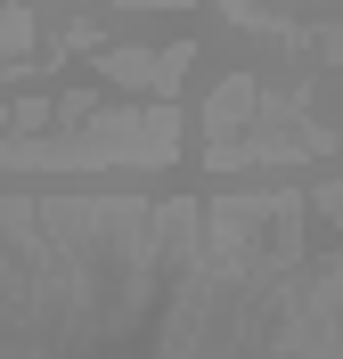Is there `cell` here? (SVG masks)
<instances>
[{
    "label": "cell",
    "mask_w": 343,
    "mask_h": 359,
    "mask_svg": "<svg viewBox=\"0 0 343 359\" xmlns=\"http://www.w3.org/2000/svg\"><path fill=\"white\" fill-rule=\"evenodd\" d=\"M180 8H188V0H180Z\"/></svg>",
    "instance_id": "3957f363"
},
{
    "label": "cell",
    "mask_w": 343,
    "mask_h": 359,
    "mask_svg": "<svg viewBox=\"0 0 343 359\" xmlns=\"http://www.w3.org/2000/svg\"><path fill=\"white\" fill-rule=\"evenodd\" d=\"M25 41H33V17H25L17 0H0V49H8V57H17Z\"/></svg>",
    "instance_id": "7a4b0ae2"
},
{
    "label": "cell",
    "mask_w": 343,
    "mask_h": 359,
    "mask_svg": "<svg viewBox=\"0 0 343 359\" xmlns=\"http://www.w3.org/2000/svg\"><path fill=\"white\" fill-rule=\"evenodd\" d=\"M180 74H188V41H172V49H107V82H131V90H180Z\"/></svg>",
    "instance_id": "6da1fadb"
}]
</instances>
